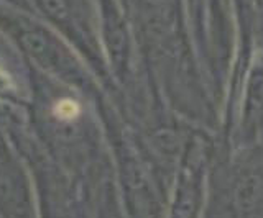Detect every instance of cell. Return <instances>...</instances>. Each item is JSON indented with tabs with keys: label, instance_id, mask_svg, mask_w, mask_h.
<instances>
[{
	"label": "cell",
	"instance_id": "obj_1",
	"mask_svg": "<svg viewBox=\"0 0 263 218\" xmlns=\"http://www.w3.org/2000/svg\"><path fill=\"white\" fill-rule=\"evenodd\" d=\"M76 114H78V105L72 102H63L58 107V115L63 118H72Z\"/></svg>",
	"mask_w": 263,
	"mask_h": 218
}]
</instances>
